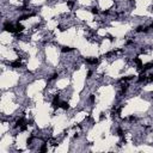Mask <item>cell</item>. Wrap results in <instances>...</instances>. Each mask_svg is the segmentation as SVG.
I'll return each mask as SVG.
<instances>
[{
    "label": "cell",
    "instance_id": "cell-2",
    "mask_svg": "<svg viewBox=\"0 0 153 153\" xmlns=\"http://www.w3.org/2000/svg\"><path fill=\"white\" fill-rule=\"evenodd\" d=\"M73 50H74V48H72V47H66V46L61 48V51H62V53H69V51H73Z\"/></svg>",
    "mask_w": 153,
    "mask_h": 153
},
{
    "label": "cell",
    "instance_id": "cell-1",
    "mask_svg": "<svg viewBox=\"0 0 153 153\" xmlns=\"http://www.w3.org/2000/svg\"><path fill=\"white\" fill-rule=\"evenodd\" d=\"M60 108H61L62 110H68V109H69L68 102H67V101H61V102H60Z\"/></svg>",
    "mask_w": 153,
    "mask_h": 153
}]
</instances>
